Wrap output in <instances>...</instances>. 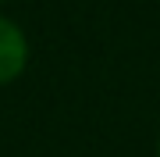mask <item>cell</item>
Segmentation results:
<instances>
[{"label":"cell","mask_w":160,"mask_h":157,"mask_svg":"<svg viewBox=\"0 0 160 157\" xmlns=\"http://www.w3.org/2000/svg\"><path fill=\"white\" fill-rule=\"evenodd\" d=\"M157 150H160V143H157Z\"/></svg>","instance_id":"obj_2"},{"label":"cell","mask_w":160,"mask_h":157,"mask_svg":"<svg viewBox=\"0 0 160 157\" xmlns=\"http://www.w3.org/2000/svg\"><path fill=\"white\" fill-rule=\"evenodd\" d=\"M25 61H29V43H25L22 29L0 14V86L22 75Z\"/></svg>","instance_id":"obj_1"}]
</instances>
